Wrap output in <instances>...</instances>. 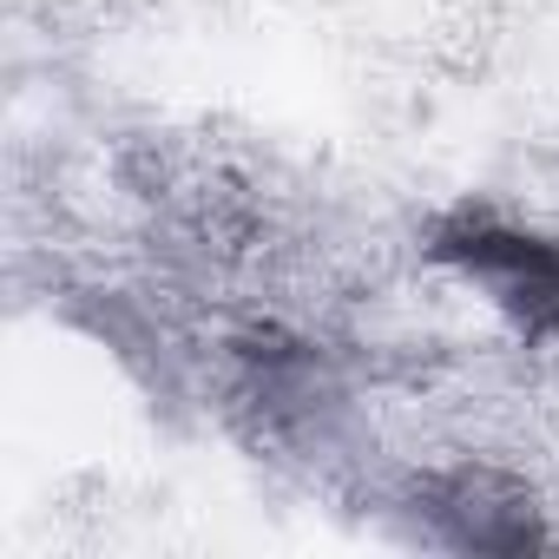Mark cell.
Listing matches in <instances>:
<instances>
[{
	"mask_svg": "<svg viewBox=\"0 0 559 559\" xmlns=\"http://www.w3.org/2000/svg\"><path fill=\"white\" fill-rule=\"evenodd\" d=\"M428 263L500 310L520 343H559V237L513 224L487 204H461L428 224Z\"/></svg>",
	"mask_w": 559,
	"mask_h": 559,
	"instance_id": "1",
	"label": "cell"
},
{
	"mask_svg": "<svg viewBox=\"0 0 559 559\" xmlns=\"http://www.w3.org/2000/svg\"><path fill=\"white\" fill-rule=\"evenodd\" d=\"M408 507L421 513L428 539L448 546V552H493V559H526V552H546L552 533H546V513H539V493L507 474V467H480V461H461V467H441V474H421Z\"/></svg>",
	"mask_w": 559,
	"mask_h": 559,
	"instance_id": "2",
	"label": "cell"
}]
</instances>
